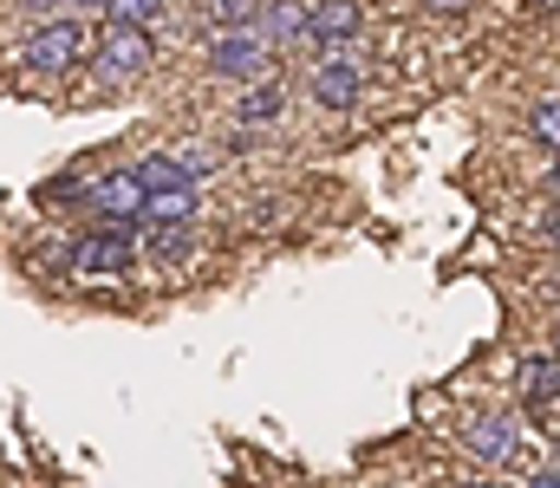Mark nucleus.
Here are the masks:
<instances>
[{
  "mask_svg": "<svg viewBox=\"0 0 560 488\" xmlns=\"http://www.w3.org/2000/svg\"><path fill=\"white\" fill-rule=\"evenodd\" d=\"M92 46H98V33L85 26V20H39L33 33H26V46H20V59L33 66V72H52V79H66V72H79V66H92Z\"/></svg>",
  "mask_w": 560,
  "mask_h": 488,
  "instance_id": "f257e3e1",
  "label": "nucleus"
},
{
  "mask_svg": "<svg viewBox=\"0 0 560 488\" xmlns=\"http://www.w3.org/2000/svg\"><path fill=\"white\" fill-rule=\"evenodd\" d=\"M138 248V222H98V228L72 235V274H131Z\"/></svg>",
  "mask_w": 560,
  "mask_h": 488,
  "instance_id": "f03ea898",
  "label": "nucleus"
},
{
  "mask_svg": "<svg viewBox=\"0 0 560 488\" xmlns=\"http://www.w3.org/2000/svg\"><path fill=\"white\" fill-rule=\"evenodd\" d=\"M143 66H150V26H105L98 46H92V72L105 85H131Z\"/></svg>",
  "mask_w": 560,
  "mask_h": 488,
  "instance_id": "7ed1b4c3",
  "label": "nucleus"
},
{
  "mask_svg": "<svg viewBox=\"0 0 560 488\" xmlns=\"http://www.w3.org/2000/svg\"><path fill=\"white\" fill-rule=\"evenodd\" d=\"M268 59H275V46H268L255 26H222V33L209 39V72H215V79H261Z\"/></svg>",
  "mask_w": 560,
  "mask_h": 488,
  "instance_id": "20e7f679",
  "label": "nucleus"
},
{
  "mask_svg": "<svg viewBox=\"0 0 560 488\" xmlns=\"http://www.w3.org/2000/svg\"><path fill=\"white\" fill-rule=\"evenodd\" d=\"M463 450H469L476 463L502 469V463H515V456H522V424H515L509 410H476V417L463 424Z\"/></svg>",
  "mask_w": 560,
  "mask_h": 488,
  "instance_id": "39448f33",
  "label": "nucleus"
},
{
  "mask_svg": "<svg viewBox=\"0 0 560 488\" xmlns=\"http://www.w3.org/2000/svg\"><path fill=\"white\" fill-rule=\"evenodd\" d=\"M306 92H313V105H319V111H352V105H359V92H365V66H359L352 52L319 59V66H313V79H306Z\"/></svg>",
  "mask_w": 560,
  "mask_h": 488,
  "instance_id": "423d86ee",
  "label": "nucleus"
},
{
  "mask_svg": "<svg viewBox=\"0 0 560 488\" xmlns=\"http://www.w3.org/2000/svg\"><path fill=\"white\" fill-rule=\"evenodd\" d=\"M85 202L98 209V222H138V215H143L138 169H112V176H98V182L85 189Z\"/></svg>",
  "mask_w": 560,
  "mask_h": 488,
  "instance_id": "0eeeda50",
  "label": "nucleus"
},
{
  "mask_svg": "<svg viewBox=\"0 0 560 488\" xmlns=\"http://www.w3.org/2000/svg\"><path fill=\"white\" fill-rule=\"evenodd\" d=\"M365 26L359 0H306V39L313 46H352Z\"/></svg>",
  "mask_w": 560,
  "mask_h": 488,
  "instance_id": "6e6552de",
  "label": "nucleus"
},
{
  "mask_svg": "<svg viewBox=\"0 0 560 488\" xmlns=\"http://www.w3.org/2000/svg\"><path fill=\"white\" fill-rule=\"evenodd\" d=\"M196 209H202V195H196V182H176V189H143V228H176V222H196Z\"/></svg>",
  "mask_w": 560,
  "mask_h": 488,
  "instance_id": "1a4fd4ad",
  "label": "nucleus"
},
{
  "mask_svg": "<svg viewBox=\"0 0 560 488\" xmlns=\"http://www.w3.org/2000/svg\"><path fill=\"white\" fill-rule=\"evenodd\" d=\"M255 33H261L268 46H293V39H306V0H261Z\"/></svg>",
  "mask_w": 560,
  "mask_h": 488,
  "instance_id": "9d476101",
  "label": "nucleus"
},
{
  "mask_svg": "<svg viewBox=\"0 0 560 488\" xmlns=\"http://www.w3.org/2000/svg\"><path fill=\"white\" fill-rule=\"evenodd\" d=\"M515 391H522L528 404H555L560 397V352L522 358V365H515Z\"/></svg>",
  "mask_w": 560,
  "mask_h": 488,
  "instance_id": "9b49d317",
  "label": "nucleus"
},
{
  "mask_svg": "<svg viewBox=\"0 0 560 488\" xmlns=\"http://www.w3.org/2000/svg\"><path fill=\"white\" fill-rule=\"evenodd\" d=\"M143 241H150V254H156L163 267H183V261H189V222H176V228H143Z\"/></svg>",
  "mask_w": 560,
  "mask_h": 488,
  "instance_id": "f8f14e48",
  "label": "nucleus"
},
{
  "mask_svg": "<svg viewBox=\"0 0 560 488\" xmlns=\"http://www.w3.org/2000/svg\"><path fill=\"white\" fill-rule=\"evenodd\" d=\"M131 169H138L143 189H176V182H196V176L183 169V157H138Z\"/></svg>",
  "mask_w": 560,
  "mask_h": 488,
  "instance_id": "ddd939ff",
  "label": "nucleus"
},
{
  "mask_svg": "<svg viewBox=\"0 0 560 488\" xmlns=\"http://www.w3.org/2000/svg\"><path fill=\"white\" fill-rule=\"evenodd\" d=\"M528 138L548 144V151H560V92L535 98V111H528Z\"/></svg>",
  "mask_w": 560,
  "mask_h": 488,
  "instance_id": "4468645a",
  "label": "nucleus"
},
{
  "mask_svg": "<svg viewBox=\"0 0 560 488\" xmlns=\"http://www.w3.org/2000/svg\"><path fill=\"white\" fill-rule=\"evenodd\" d=\"M98 13H105V26H150L163 13V0H105Z\"/></svg>",
  "mask_w": 560,
  "mask_h": 488,
  "instance_id": "2eb2a0df",
  "label": "nucleus"
},
{
  "mask_svg": "<svg viewBox=\"0 0 560 488\" xmlns=\"http://www.w3.org/2000/svg\"><path fill=\"white\" fill-rule=\"evenodd\" d=\"M280 105H287V98H280V85H255V92L242 98V111H235V118H242V124H268V118H280Z\"/></svg>",
  "mask_w": 560,
  "mask_h": 488,
  "instance_id": "dca6fc26",
  "label": "nucleus"
},
{
  "mask_svg": "<svg viewBox=\"0 0 560 488\" xmlns=\"http://www.w3.org/2000/svg\"><path fill=\"white\" fill-rule=\"evenodd\" d=\"M215 26H255L261 20V0H209Z\"/></svg>",
  "mask_w": 560,
  "mask_h": 488,
  "instance_id": "f3484780",
  "label": "nucleus"
},
{
  "mask_svg": "<svg viewBox=\"0 0 560 488\" xmlns=\"http://www.w3.org/2000/svg\"><path fill=\"white\" fill-rule=\"evenodd\" d=\"M541 241H555L560 248V202H548V215H541Z\"/></svg>",
  "mask_w": 560,
  "mask_h": 488,
  "instance_id": "a211bd4d",
  "label": "nucleus"
},
{
  "mask_svg": "<svg viewBox=\"0 0 560 488\" xmlns=\"http://www.w3.org/2000/svg\"><path fill=\"white\" fill-rule=\"evenodd\" d=\"M423 7H430V13H463L469 0H423Z\"/></svg>",
  "mask_w": 560,
  "mask_h": 488,
  "instance_id": "6ab92c4d",
  "label": "nucleus"
},
{
  "mask_svg": "<svg viewBox=\"0 0 560 488\" xmlns=\"http://www.w3.org/2000/svg\"><path fill=\"white\" fill-rule=\"evenodd\" d=\"M463 488H509V483H495V476H469Z\"/></svg>",
  "mask_w": 560,
  "mask_h": 488,
  "instance_id": "aec40b11",
  "label": "nucleus"
},
{
  "mask_svg": "<svg viewBox=\"0 0 560 488\" xmlns=\"http://www.w3.org/2000/svg\"><path fill=\"white\" fill-rule=\"evenodd\" d=\"M548 189H560V151H555V169H548Z\"/></svg>",
  "mask_w": 560,
  "mask_h": 488,
  "instance_id": "412c9836",
  "label": "nucleus"
},
{
  "mask_svg": "<svg viewBox=\"0 0 560 488\" xmlns=\"http://www.w3.org/2000/svg\"><path fill=\"white\" fill-rule=\"evenodd\" d=\"M535 488H560V476H555V469H548V476H541V483H535Z\"/></svg>",
  "mask_w": 560,
  "mask_h": 488,
  "instance_id": "4be33fe9",
  "label": "nucleus"
},
{
  "mask_svg": "<svg viewBox=\"0 0 560 488\" xmlns=\"http://www.w3.org/2000/svg\"><path fill=\"white\" fill-rule=\"evenodd\" d=\"M72 7H79V13H85V7H105V0H72Z\"/></svg>",
  "mask_w": 560,
  "mask_h": 488,
  "instance_id": "5701e85b",
  "label": "nucleus"
},
{
  "mask_svg": "<svg viewBox=\"0 0 560 488\" xmlns=\"http://www.w3.org/2000/svg\"><path fill=\"white\" fill-rule=\"evenodd\" d=\"M555 352H560V325H555Z\"/></svg>",
  "mask_w": 560,
  "mask_h": 488,
  "instance_id": "b1692460",
  "label": "nucleus"
},
{
  "mask_svg": "<svg viewBox=\"0 0 560 488\" xmlns=\"http://www.w3.org/2000/svg\"><path fill=\"white\" fill-rule=\"evenodd\" d=\"M33 7H52V0H33Z\"/></svg>",
  "mask_w": 560,
  "mask_h": 488,
  "instance_id": "393cba45",
  "label": "nucleus"
},
{
  "mask_svg": "<svg viewBox=\"0 0 560 488\" xmlns=\"http://www.w3.org/2000/svg\"><path fill=\"white\" fill-rule=\"evenodd\" d=\"M541 7H560V0H541Z\"/></svg>",
  "mask_w": 560,
  "mask_h": 488,
  "instance_id": "a878e982",
  "label": "nucleus"
}]
</instances>
